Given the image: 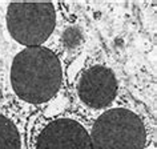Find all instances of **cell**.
I'll use <instances>...</instances> for the list:
<instances>
[{
	"mask_svg": "<svg viewBox=\"0 0 157 149\" xmlns=\"http://www.w3.org/2000/svg\"><path fill=\"white\" fill-rule=\"evenodd\" d=\"M20 135L11 120L0 115V149H20Z\"/></svg>",
	"mask_w": 157,
	"mask_h": 149,
	"instance_id": "cell-6",
	"label": "cell"
},
{
	"mask_svg": "<svg viewBox=\"0 0 157 149\" xmlns=\"http://www.w3.org/2000/svg\"><path fill=\"white\" fill-rule=\"evenodd\" d=\"M11 83L16 95L24 101L45 103L60 88V61L52 51L43 47H28L13 59Z\"/></svg>",
	"mask_w": 157,
	"mask_h": 149,
	"instance_id": "cell-1",
	"label": "cell"
},
{
	"mask_svg": "<svg viewBox=\"0 0 157 149\" xmlns=\"http://www.w3.org/2000/svg\"><path fill=\"white\" fill-rule=\"evenodd\" d=\"M56 24L52 3H12L7 11V27L15 40L27 47L44 43Z\"/></svg>",
	"mask_w": 157,
	"mask_h": 149,
	"instance_id": "cell-3",
	"label": "cell"
},
{
	"mask_svg": "<svg viewBox=\"0 0 157 149\" xmlns=\"http://www.w3.org/2000/svg\"><path fill=\"white\" fill-rule=\"evenodd\" d=\"M145 128L136 113L116 108L103 113L92 128V149H144Z\"/></svg>",
	"mask_w": 157,
	"mask_h": 149,
	"instance_id": "cell-2",
	"label": "cell"
},
{
	"mask_svg": "<svg viewBox=\"0 0 157 149\" xmlns=\"http://www.w3.org/2000/svg\"><path fill=\"white\" fill-rule=\"evenodd\" d=\"M81 40H83V35L76 27H71L63 35V43L67 48H75L80 44Z\"/></svg>",
	"mask_w": 157,
	"mask_h": 149,
	"instance_id": "cell-7",
	"label": "cell"
},
{
	"mask_svg": "<svg viewBox=\"0 0 157 149\" xmlns=\"http://www.w3.org/2000/svg\"><path fill=\"white\" fill-rule=\"evenodd\" d=\"M78 96L81 101L91 108H104L113 101L117 93L115 73L103 65L87 69L78 81Z\"/></svg>",
	"mask_w": 157,
	"mask_h": 149,
	"instance_id": "cell-4",
	"label": "cell"
},
{
	"mask_svg": "<svg viewBox=\"0 0 157 149\" xmlns=\"http://www.w3.org/2000/svg\"><path fill=\"white\" fill-rule=\"evenodd\" d=\"M36 149H92L88 132L71 119H59L43 129Z\"/></svg>",
	"mask_w": 157,
	"mask_h": 149,
	"instance_id": "cell-5",
	"label": "cell"
}]
</instances>
